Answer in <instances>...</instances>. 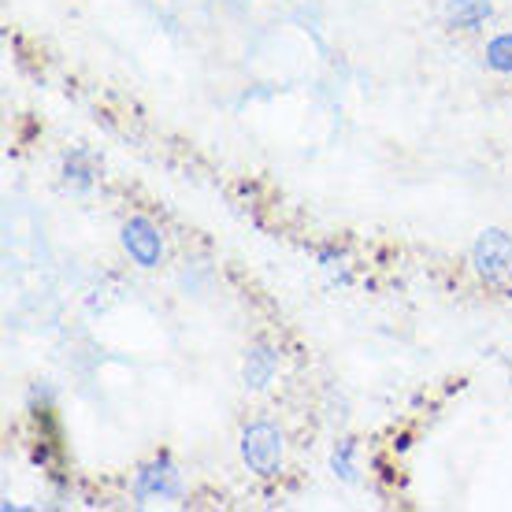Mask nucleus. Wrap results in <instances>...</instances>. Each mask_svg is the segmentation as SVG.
Returning <instances> with one entry per match:
<instances>
[{
	"label": "nucleus",
	"mask_w": 512,
	"mask_h": 512,
	"mask_svg": "<svg viewBox=\"0 0 512 512\" xmlns=\"http://www.w3.org/2000/svg\"><path fill=\"white\" fill-rule=\"evenodd\" d=\"M472 268L487 286L509 290L512 286V234L498 231V227H490V231L479 234L472 245Z\"/></svg>",
	"instance_id": "obj_1"
},
{
	"label": "nucleus",
	"mask_w": 512,
	"mask_h": 512,
	"mask_svg": "<svg viewBox=\"0 0 512 512\" xmlns=\"http://www.w3.org/2000/svg\"><path fill=\"white\" fill-rule=\"evenodd\" d=\"M242 461L249 464V472L264 475H279L282 468V435L279 427L268 420H256L242 431Z\"/></svg>",
	"instance_id": "obj_2"
},
{
	"label": "nucleus",
	"mask_w": 512,
	"mask_h": 512,
	"mask_svg": "<svg viewBox=\"0 0 512 512\" xmlns=\"http://www.w3.org/2000/svg\"><path fill=\"white\" fill-rule=\"evenodd\" d=\"M134 498L138 501H175L182 498V475L171 453H160L153 461L138 468L134 475Z\"/></svg>",
	"instance_id": "obj_3"
},
{
	"label": "nucleus",
	"mask_w": 512,
	"mask_h": 512,
	"mask_svg": "<svg viewBox=\"0 0 512 512\" xmlns=\"http://www.w3.org/2000/svg\"><path fill=\"white\" fill-rule=\"evenodd\" d=\"M123 249L130 253V260L138 268H156L160 256H164V242H160V231H156L149 219H127L123 223Z\"/></svg>",
	"instance_id": "obj_4"
},
{
	"label": "nucleus",
	"mask_w": 512,
	"mask_h": 512,
	"mask_svg": "<svg viewBox=\"0 0 512 512\" xmlns=\"http://www.w3.org/2000/svg\"><path fill=\"white\" fill-rule=\"evenodd\" d=\"M279 372V353L271 346H253L245 357V386L249 390H264L271 383V375Z\"/></svg>",
	"instance_id": "obj_5"
},
{
	"label": "nucleus",
	"mask_w": 512,
	"mask_h": 512,
	"mask_svg": "<svg viewBox=\"0 0 512 512\" xmlns=\"http://www.w3.org/2000/svg\"><path fill=\"white\" fill-rule=\"evenodd\" d=\"M64 179L75 190H90L93 182H97V156L90 149H71L64 156Z\"/></svg>",
	"instance_id": "obj_6"
},
{
	"label": "nucleus",
	"mask_w": 512,
	"mask_h": 512,
	"mask_svg": "<svg viewBox=\"0 0 512 512\" xmlns=\"http://www.w3.org/2000/svg\"><path fill=\"white\" fill-rule=\"evenodd\" d=\"M494 12V4L490 0H449L446 4V15L453 26H461V30H475V26H483Z\"/></svg>",
	"instance_id": "obj_7"
},
{
	"label": "nucleus",
	"mask_w": 512,
	"mask_h": 512,
	"mask_svg": "<svg viewBox=\"0 0 512 512\" xmlns=\"http://www.w3.org/2000/svg\"><path fill=\"white\" fill-rule=\"evenodd\" d=\"M487 67L498 75H512V34H498L487 45Z\"/></svg>",
	"instance_id": "obj_8"
},
{
	"label": "nucleus",
	"mask_w": 512,
	"mask_h": 512,
	"mask_svg": "<svg viewBox=\"0 0 512 512\" xmlns=\"http://www.w3.org/2000/svg\"><path fill=\"white\" fill-rule=\"evenodd\" d=\"M353 442H342V446L334 449V457H331V468L334 475H342L346 483H357V464H353Z\"/></svg>",
	"instance_id": "obj_9"
},
{
	"label": "nucleus",
	"mask_w": 512,
	"mask_h": 512,
	"mask_svg": "<svg viewBox=\"0 0 512 512\" xmlns=\"http://www.w3.org/2000/svg\"><path fill=\"white\" fill-rule=\"evenodd\" d=\"M320 260H323V268L331 271L334 279L349 282V271H346V260H342V256H334V253H320Z\"/></svg>",
	"instance_id": "obj_10"
}]
</instances>
